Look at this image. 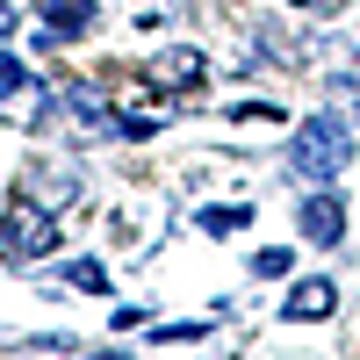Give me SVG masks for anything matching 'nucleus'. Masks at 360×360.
<instances>
[{"label": "nucleus", "mask_w": 360, "mask_h": 360, "mask_svg": "<svg viewBox=\"0 0 360 360\" xmlns=\"http://www.w3.org/2000/svg\"><path fill=\"white\" fill-rule=\"evenodd\" d=\"M51 245H58V217H51V209H29V202H15L8 217H0V259H8V266L51 259Z\"/></svg>", "instance_id": "f257e3e1"}, {"label": "nucleus", "mask_w": 360, "mask_h": 360, "mask_svg": "<svg viewBox=\"0 0 360 360\" xmlns=\"http://www.w3.org/2000/svg\"><path fill=\"white\" fill-rule=\"evenodd\" d=\"M295 166L317 173V180H324V173H339V166H346V130H339V123H310L303 144H295Z\"/></svg>", "instance_id": "f03ea898"}, {"label": "nucleus", "mask_w": 360, "mask_h": 360, "mask_svg": "<svg viewBox=\"0 0 360 360\" xmlns=\"http://www.w3.org/2000/svg\"><path fill=\"white\" fill-rule=\"evenodd\" d=\"M144 79L166 86V94H188V86H202V51H159L144 65Z\"/></svg>", "instance_id": "7ed1b4c3"}, {"label": "nucleus", "mask_w": 360, "mask_h": 360, "mask_svg": "<svg viewBox=\"0 0 360 360\" xmlns=\"http://www.w3.org/2000/svg\"><path fill=\"white\" fill-rule=\"evenodd\" d=\"M332 303H339L332 281H295L288 303H281V317H288V324H317V317H332Z\"/></svg>", "instance_id": "20e7f679"}, {"label": "nucleus", "mask_w": 360, "mask_h": 360, "mask_svg": "<svg viewBox=\"0 0 360 360\" xmlns=\"http://www.w3.org/2000/svg\"><path fill=\"white\" fill-rule=\"evenodd\" d=\"M339 231H346L339 195H310V202H303V238H317V245H339Z\"/></svg>", "instance_id": "39448f33"}, {"label": "nucleus", "mask_w": 360, "mask_h": 360, "mask_svg": "<svg viewBox=\"0 0 360 360\" xmlns=\"http://www.w3.org/2000/svg\"><path fill=\"white\" fill-rule=\"evenodd\" d=\"M37 15L51 37H79L86 22H94V0H37Z\"/></svg>", "instance_id": "423d86ee"}, {"label": "nucleus", "mask_w": 360, "mask_h": 360, "mask_svg": "<svg viewBox=\"0 0 360 360\" xmlns=\"http://www.w3.org/2000/svg\"><path fill=\"white\" fill-rule=\"evenodd\" d=\"M245 217H252L245 202H231V209H202V231H238Z\"/></svg>", "instance_id": "0eeeda50"}, {"label": "nucleus", "mask_w": 360, "mask_h": 360, "mask_svg": "<svg viewBox=\"0 0 360 360\" xmlns=\"http://www.w3.org/2000/svg\"><path fill=\"white\" fill-rule=\"evenodd\" d=\"M252 266H259V274H288V252H281V245H266V252H259Z\"/></svg>", "instance_id": "6e6552de"}, {"label": "nucleus", "mask_w": 360, "mask_h": 360, "mask_svg": "<svg viewBox=\"0 0 360 360\" xmlns=\"http://www.w3.org/2000/svg\"><path fill=\"white\" fill-rule=\"evenodd\" d=\"M22 79H29V72L15 65V58H8V51H0V86H22Z\"/></svg>", "instance_id": "1a4fd4ad"}, {"label": "nucleus", "mask_w": 360, "mask_h": 360, "mask_svg": "<svg viewBox=\"0 0 360 360\" xmlns=\"http://www.w3.org/2000/svg\"><path fill=\"white\" fill-rule=\"evenodd\" d=\"M0 29H8V0H0Z\"/></svg>", "instance_id": "9d476101"}, {"label": "nucleus", "mask_w": 360, "mask_h": 360, "mask_svg": "<svg viewBox=\"0 0 360 360\" xmlns=\"http://www.w3.org/2000/svg\"><path fill=\"white\" fill-rule=\"evenodd\" d=\"M353 346H360V332H353Z\"/></svg>", "instance_id": "9b49d317"}]
</instances>
